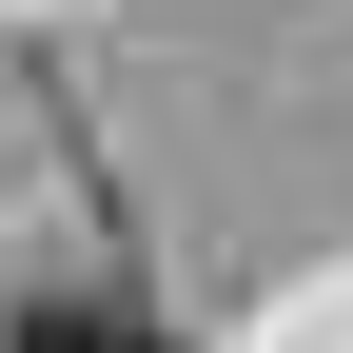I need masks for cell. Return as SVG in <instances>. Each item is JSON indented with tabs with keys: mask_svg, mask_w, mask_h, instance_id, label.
Segmentation results:
<instances>
[{
	"mask_svg": "<svg viewBox=\"0 0 353 353\" xmlns=\"http://www.w3.org/2000/svg\"><path fill=\"white\" fill-rule=\"evenodd\" d=\"M0 353H176V334L138 314V294H39V314L0 334Z\"/></svg>",
	"mask_w": 353,
	"mask_h": 353,
	"instance_id": "6da1fadb",
	"label": "cell"
}]
</instances>
